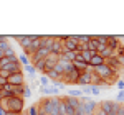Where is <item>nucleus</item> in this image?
Masks as SVG:
<instances>
[{
    "instance_id": "nucleus-1",
    "label": "nucleus",
    "mask_w": 124,
    "mask_h": 115,
    "mask_svg": "<svg viewBox=\"0 0 124 115\" xmlns=\"http://www.w3.org/2000/svg\"><path fill=\"white\" fill-rule=\"evenodd\" d=\"M3 109L7 110V112H15V114H20L22 110H23V100L17 96H12V97H7V99H2V102H0Z\"/></svg>"
},
{
    "instance_id": "nucleus-2",
    "label": "nucleus",
    "mask_w": 124,
    "mask_h": 115,
    "mask_svg": "<svg viewBox=\"0 0 124 115\" xmlns=\"http://www.w3.org/2000/svg\"><path fill=\"white\" fill-rule=\"evenodd\" d=\"M58 105H60V99H46L43 102V107H40V115H58Z\"/></svg>"
},
{
    "instance_id": "nucleus-3",
    "label": "nucleus",
    "mask_w": 124,
    "mask_h": 115,
    "mask_svg": "<svg viewBox=\"0 0 124 115\" xmlns=\"http://www.w3.org/2000/svg\"><path fill=\"white\" fill-rule=\"evenodd\" d=\"M93 74H94V76H98V77H101V79H104L106 82H108V77L114 76L116 72L113 71V69H109L106 64H101V66L93 67Z\"/></svg>"
},
{
    "instance_id": "nucleus-4",
    "label": "nucleus",
    "mask_w": 124,
    "mask_h": 115,
    "mask_svg": "<svg viewBox=\"0 0 124 115\" xmlns=\"http://www.w3.org/2000/svg\"><path fill=\"white\" fill-rule=\"evenodd\" d=\"M81 99H83V112H85V115H91V114H94V110H96V102H93V100H89L88 97H83L81 96Z\"/></svg>"
},
{
    "instance_id": "nucleus-5",
    "label": "nucleus",
    "mask_w": 124,
    "mask_h": 115,
    "mask_svg": "<svg viewBox=\"0 0 124 115\" xmlns=\"http://www.w3.org/2000/svg\"><path fill=\"white\" fill-rule=\"evenodd\" d=\"M93 77H94V74H89V72H81L79 74V77H78L76 84H79V86H91L93 84Z\"/></svg>"
},
{
    "instance_id": "nucleus-6",
    "label": "nucleus",
    "mask_w": 124,
    "mask_h": 115,
    "mask_svg": "<svg viewBox=\"0 0 124 115\" xmlns=\"http://www.w3.org/2000/svg\"><path fill=\"white\" fill-rule=\"evenodd\" d=\"M63 38H65V41L61 43V45H63V49H66V51H76L78 49V41H75L71 36H63Z\"/></svg>"
},
{
    "instance_id": "nucleus-7",
    "label": "nucleus",
    "mask_w": 124,
    "mask_h": 115,
    "mask_svg": "<svg viewBox=\"0 0 124 115\" xmlns=\"http://www.w3.org/2000/svg\"><path fill=\"white\" fill-rule=\"evenodd\" d=\"M7 84H12V86H23V76H22V72L10 74V76L7 77Z\"/></svg>"
},
{
    "instance_id": "nucleus-8",
    "label": "nucleus",
    "mask_w": 124,
    "mask_h": 115,
    "mask_svg": "<svg viewBox=\"0 0 124 115\" xmlns=\"http://www.w3.org/2000/svg\"><path fill=\"white\" fill-rule=\"evenodd\" d=\"M48 54H50V49H48V48H41V46H40L38 51L33 53V58H31V59H33V63H37V61H40V59H45Z\"/></svg>"
},
{
    "instance_id": "nucleus-9",
    "label": "nucleus",
    "mask_w": 124,
    "mask_h": 115,
    "mask_svg": "<svg viewBox=\"0 0 124 115\" xmlns=\"http://www.w3.org/2000/svg\"><path fill=\"white\" fill-rule=\"evenodd\" d=\"M104 64H106L108 67H109V69H113L114 72H116V69H117V67L121 66L116 56H111V58H108V59H104Z\"/></svg>"
},
{
    "instance_id": "nucleus-10",
    "label": "nucleus",
    "mask_w": 124,
    "mask_h": 115,
    "mask_svg": "<svg viewBox=\"0 0 124 115\" xmlns=\"http://www.w3.org/2000/svg\"><path fill=\"white\" fill-rule=\"evenodd\" d=\"M79 71H76V69H71V71H68L66 74H63V77H66L70 82H76L78 81V77H79Z\"/></svg>"
},
{
    "instance_id": "nucleus-11",
    "label": "nucleus",
    "mask_w": 124,
    "mask_h": 115,
    "mask_svg": "<svg viewBox=\"0 0 124 115\" xmlns=\"http://www.w3.org/2000/svg\"><path fill=\"white\" fill-rule=\"evenodd\" d=\"M101 64H104V58L99 56L98 53H96V54H93L91 61H89V66H91V67H96V66H101Z\"/></svg>"
},
{
    "instance_id": "nucleus-12",
    "label": "nucleus",
    "mask_w": 124,
    "mask_h": 115,
    "mask_svg": "<svg viewBox=\"0 0 124 115\" xmlns=\"http://www.w3.org/2000/svg\"><path fill=\"white\" fill-rule=\"evenodd\" d=\"M98 46H99V43L94 39V36H91V39L86 43V48L89 49L91 53H98Z\"/></svg>"
},
{
    "instance_id": "nucleus-13",
    "label": "nucleus",
    "mask_w": 124,
    "mask_h": 115,
    "mask_svg": "<svg viewBox=\"0 0 124 115\" xmlns=\"http://www.w3.org/2000/svg\"><path fill=\"white\" fill-rule=\"evenodd\" d=\"M65 64H66V61H58L56 64H55V67H53V71H55L56 74H60L61 77L65 74Z\"/></svg>"
},
{
    "instance_id": "nucleus-14",
    "label": "nucleus",
    "mask_w": 124,
    "mask_h": 115,
    "mask_svg": "<svg viewBox=\"0 0 124 115\" xmlns=\"http://www.w3.org/2000/svg\"><path fill=\"white\" fill-rule=\"evenodd\" d=\"M41 94H45V96H56L58 90H56V87H53V86H46V87H41Z\"/></svg>"
},
{
    "instance_id": "nucleus-15",
    "label": "nucleus",
    "mask_w": 124,
    "mask_h": 115,
    "mask_svg": "<svg viewBox=\"0 0 124 115\" xmlns=\"http://www.w3.org/2000/svg\"><path fill=\"white\" fill-rule=\"evenodd\" d=\"M93 54H96V53H91L89 49H85V51H81V53H79V56H81V59H83L85 63H88V64H89V61H91V58H93Z\"/></svg>"
},
{
    "instance_id": "nucleus-16",
    "label": "nucleus",
    "mask_w": 124,
    "mask_h": 115,
    "mask_svg": "<svg viewBox=\"0 0 124 115\" xmlns=\"http://www.w3.org/2000/svg\"><path fill=\"white\" fill-rule=\"evenodd\" d=\"M117 45H119V43H117V36H108V45H106V46L109 49L114 51V49L117 48Z\"/></svg>"
},
{
    "instance_id": "nucleus-17",
    "label": "nucleus",
    "mask_w": 124,
    "mask_h": 115,
    "mask_svg": "<svg viewBox=\"0 0 124 115\" xmlns=\"http://www.w3.org/2000/svg\"><path fill=\"white\" fill-rule=\"evenodd\" d=\"M45 64H46V61H45V59H40V61H37V63H35V71H41V72H43V67H45Z\"/></svg>"
},
{
    "instance_id": "nucleus-18",
    "label": "nucleus",
    "mask_w": 124,
    "mask_h": 115,
    "mask_svg": "<svg viewBox=\"0 0 124 115\" xmlns=\"http://www.w3.org/2000/svg\"><path fill=\"white\" fill-rule=\"evenodd\" d=\"M94 39L99 43V45H103V46L108 45V36H94Z\"/></svg>"
},
{
    "instance_id": "nucleus-19",
    "label": "nucleus",
    "mask_w": 124,
    "mask_h": 115,
    "mask_svg": "<svg viewBox=\"0 0 124 115\" xmlns=\"http://www.w3.org/2000/svg\"><path fill=\"white\" fill-rule=\"evenodd\" d=\"M79 96H83V92L81 90H68V97H79Z\"/></svg>"
},
{
    "instance_id": "nucleus-20",
    "label": "nucleus",
    "mask_w": 124,
    "mask_h": 115,
    "mask_svg": "<svg viewBox=\"0 0 124 115\" xmlns=\"http://www.w3.org/2000/svg\"><path fill=\"white\" fill-rule=\"evenodd\" d=\"M48 77H50L51 81H56L58 77H61V76H60V74H56L55 71H50V72H48Z\"/></svg>"
},
{
    "instance_id": "nucleus-21",
    "label": "nucleus",
    "mask_w": 124,
    "mask_h": 115,
    "mask_svg": "<svg viewBox=\"0 0 124 115\" xmlns=\"http://www.w3.org/2000/svg\"><path fill=\"white\" fill-rule=\"evenodd\" d=\"M18 63H23L25 66H28V58H27V54H22L18 58Z\"/></svg>"
},
{
    "instance_id": "nucleus-22",
    "label": "nucleus",
    "mask_w": 124,
    "mask_h": 115,
    "mask_svg": "<svg viewBox=\"0 0 124 115\" xmlns=\"http://www.w3.org/2000/svg\"><path fill=\"white\" fill-rule=\"evenodd\" d=\"M40 82H41V87L50 86V79H48V77H40Z\"/></svg>"
},
{
    "instance_id": "nucleus-23",
    "label": "nucleus",
    "mask_w": 124,
    "mask_h": 115,
    "mask_svg": "<svg viewBox=\"0 0 124 115\" xmlns=\"http://www.w3.org/2000/svg\"><path fill=\"white\" fill-rule=\"evenodd\" d=\"M23 97H31V89L30 87H23Z\"/></svg>"
},
{
    "instance_id": "nucleus-24",
    "label": "nucleus",
    "mask_w": 124,
    "mask_h": 115,
    "mask_svg": "<svg viewBox=\"0 0 124 115\" xmlns=\"http://www.w3.org/2000/svg\"><path fill=\"white\" fill-rule=\"evenodd\" d=\"M25 67H27V71H28L30 77H35V67H33V66H30V64H28V66H25Z\"/></svg>"
},
{
    "instance_id": "nucleus-25",
    "label": "nucleus",
    "mask_w": 124,
    "mask_h": 115,
    "mask_svg": "<svg viewBox=\"0 0 124 115\" xmlns=\"http://www.w3.org/2000/svg\"><path fill=\"white\" fill-rule=\"evenodd\" d=\"M99 92H101V90H99V87L91 86V94H93V96H99Z\"/></svg>"
},
{
    "instance_id": "nucleus-26",
    "label": "nucleus",
    "mask_w": 124,
    "mask_h": 115,
    "mask_svg": "<svg viewBox=\"0 0 124 115\" xmlns=\"http://www.w3.org/2000/svg\"><path fill=\"white\" fill-rule=\"evenodd\" d=\"M117 102H124V90H121L117 94Z\"/></svg>"
},
{
    "instance_id": "nucleus-27",
    "label": "nucleus",
    "mask_w": 124,
    "mask_h": 115,
    "mask_svg": "<svg viewBox=\"0 0 124 115\" xmlns=\"http://www.w3.org/2000/svg\"><path fill=\"white\" fill-rule=\"evenodd\" d=\"M30 115H38V110H37V107H30Z\"/></svg>"
},
{
    "instance_id": "nucleus-28",
    "label": "nucleus",
    "mask_w": 124,
    "mask_h": 115,
    "mask_svg": "<svg viewBox=\"0 0 124 115\" xmlns=\"http://www.w3.org/2000/svg\"><path fill=\"white\" fill-rule=\"evenodd\" d=\"M116 115H124V107H117V110H116Z\"/></svg>"
},
{
    "instance_id": "nucleus-29",
    "label": "nucleus",
    "mask_w": 124,
    "mask_h": 115,
    "mask_svg": "<svg viewBox=\"0 0 124 115\" xmlns=\"http://www.w3.org/2000/svg\"><path fill=\"white\" fill-rule=\"evenodd\" d=\"M5 84H7V79H5V77H2V76H0V89H2V87L5 86Z\"/></svg>"
},
{
    "instance_id": "nucleus-30",
    "label": "nucleus",
    "mask_w": 124,
    "mask_h": 115,
    "mask_svg": "<svg viewBox=\"0 0 124 115\" xmlns=\"http://www.w3.org/2000/svg\"><path fill=\"white\" fill-rule=\"evenodd\" d=\"M116 58H117L119 64H123V66H124V54H119V56H116Z\"/></svg>"
},
{
    "instance_id": "nucleus-31",
    "label": "nucleus",
    "mask_w": 124,
    "mask_h": 115,
    "mask_svg": "<svg viewBox=\"0 0 124 115\" xmlns=\"http://www.w3.org/2000/svg\"><path fill=\"white\" fill-rule=\"evenodd\" d=\"M0 115H7V110L3 109V105L0 104Z\"/></svg>"
},
{
    "instance_id": "nucleus-32",
    "label": "nucleus",
    "mask_w": 124,
    "mask_h": 115,
    "mask_svg": "<svg viewBox=\"0 0 124 115\" xmlns=\"http://www.w3.org/2000/svg\"><path fill=\"white\" fill-rule=\"evenodd\" d=\"M117 87L119 89H124V81H117Z\"/></svg>"
},
{
    "instance_id": "nucleus-33",
    "label": "nucleus",
    "mask_w": 124,
    "mask_h": 115,
    "mask_svg": "<svg viewBox=\"0 0 124 115\" xmlns=\"http://www.w3.org/2000/svg\"><path fill=\"white\" fill-rule=\"evenodd\" d=\"M7 115H20V114H15V112H7Z\"/></svg>"
}]
</instances>
